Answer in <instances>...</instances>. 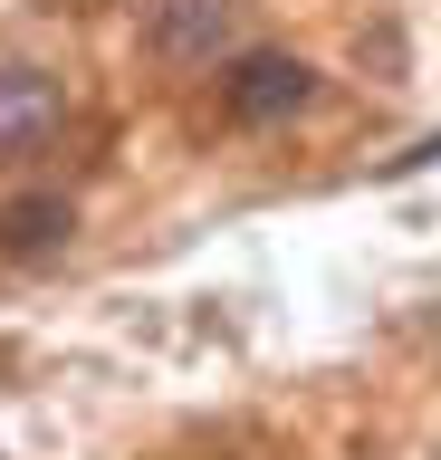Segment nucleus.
I'll return each mask as SVG.
<instances>
[{
	"label": "nucleus",
	"instance_id": "1",
	"mask_svg": "<svg viewBox=\"0 0 441 460\" xmlns=\"http://www.w3.org/2000/svg\"><path fill=\"white\" fill-rule=\"evenodd\" d=\"M67 125V86L49 67H0V164H20Z\"/></svg>",
	"mask_w": 441,
	"mask_h": 460
},
{
	"label": "nucleus",
	"instance_id": "2",
	"mask_svg": "<svg viewBox=\"0 0 441 460\" xmlns=\"http://www.w3.org/2000/svg\"><path fill=\"white\" fill-rule=\"evenodd\" d=\"M221 96H231L240 125H278V115H297L307 96H317V67H307V58L260 49V58H240V67H231V86H221Z\"/></svg>",
	"mask_w": 441,
	"mask_h": 460
},
{
	"label": "nucleus",
	"instance_id": "3",
	"mask_svg": "<svg viewBox=\"0 0 441 460\" xmlns=\"http://www.w3.org/2000/svg\"><path fill=\"white\" fill-rule=\"evenodd\" d=\"M221 39H231V0H154V58L202 67Z\"/></svg>",
	"mask_w": 441,
	"mask_h": 460
},
{
	"label": "nucleus",
	"instance_id": "4",
	"mask_svg": "<svg viewBox=\"0 0 441 460\" xmlns=\"http://www.w3.org/2000/svg\"><path fill=\"white\" fill-rule=\"evenodd\" d=\"M67 240V201H10L0 211V250H58Z\"/></svg>",
	"mask_w": 441,
	"mask_h": 460
}]
</instances>
